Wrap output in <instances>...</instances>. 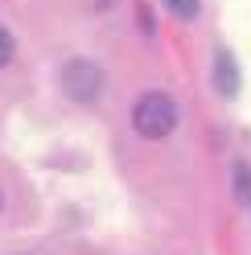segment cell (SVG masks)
<instances>
[{
    "instance_id": "3",
    "label": "cell",
    "mask_w": 251,
    "mask_h": 255,
    "mask_svg": "<svg viewBox=\"0 0 251 255\" xmlns=\"http://www.w3.org/2000/svg\"><path fill=\"white\" fill-rule=\"evenodd\" d=\"M214 91L223 95V99H235V95H239V66H235L231 50L214 54Z\"/></svg>"
},
{
    "instance_id": "4",
    "label": "cell",
    "mask_w": 251,
    "mask_h": 255,
    "mask_svg": "<svg viewBox=\"0 0 251 255\" xmlns=\"http://www.w3.org/2000/svg\"><path fill=\"white\" fill-rule=\"evenodd\" d=\"M235 198L251 202V169L247 165H235Z\"/></svg>"
},
{
    "instance_id": "2",
    "label": "cell",
    "mask_w": 251,
    "mask_h": 255,
    "mask_svg": "<svg viewBox=\"0 0 251 255\" xmlns=\"http://www.w3.org/2000/svg\"><path fill=\"white\" fill-rule=\"evenodd\" d=\"M99 87H103V74H99L95 62H87V58H70L66 66H62V91H66L70 99L91 103V99L99 95Z\"/></svg>"
},
{
    "instance_id": "5",
    "label": "cell",
    "mask_w": 251,
    "mask_h": 255,
    "mask_svg": "<svg viewBox=\"0 0 251 255\" xmlns=\"http://www.w3.org/2000/svg\"><path fill=\"white\" fill-rule=\"evenodd\" d=\"M165 8L173 12V17H181V21H194L198 17V0H165Z\"/></svg>"
},
{
    "instance_id": "6",
    "label": "cell",
    "mask_w": 251,
    "mask_h": 255,
    "mask_svg": "<svg viewBox=\"0 0 251 255\" xmlns=\"http://www.w3.org/2000/svg\"><path fill=\"white\" fill-rule=\"evenodd\" d=\"M12 54H17V41H12V33H8L4 25H0V66H8Z\"/></svg>"
},
{
    "instance_id": "1",
    "label": "cell",
    "mask_w": 251,
    "mask_h": 255,
    "mask_svg": "<svg viewBox=\"0 0 251 255\" xmlns=\"http://www.w3.org/2000/svg\"><path fill=\"white\" fill-rule=\"evenodd\" d=\"M132 124H136V132L144 136V140H165L177 128V103L169 99L165 91H148V95H140V99H136Z\"/></svg>"
}]
</instances>
